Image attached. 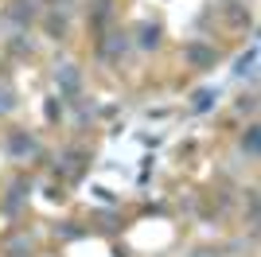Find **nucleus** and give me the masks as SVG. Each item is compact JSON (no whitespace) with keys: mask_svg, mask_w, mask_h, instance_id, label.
<instances>
[{"mask_svg":"<svg viewBox=\"0 0 261 257\" xmlns=\"http://www.w3.org/2000/svg\"><path fill=\"white\" fill-rule=\"evenodd\" d=\"M191 59H195V62H211V55H207L203 47H191Z\"/></svg>","mask_w":261,"mask_h":257,"instance_id":"1","label":"nucleus"},{"mask_svg":"<svg viewBox=\"0 0 261 257\" xmlns=\"http://www.w3.org/2000/svg\"><path fill=\"white\" fill-rule=\"evenodd\" d=\"M238 70H242V74H249V70H253V51H249L246 59H242V66H238Z\"/></svg>","mask_w":261,"mask_h":257,"instance_id":"2","label":"nucleus"},{"mask_svg":"<svg viewBox=\"0 0 261 257\" xmlns=\"http://www.w3.org/2000/svg\"><path fill=\"white\" fill-rule=\"evenodd\" d=\"M8 106H12V102H8V94L0 90V113H4V109H8Z\"/></svg>","mask_w":261,"mask_h":257,"instance_id":"3","label":"nucleus"}]
</instances>
